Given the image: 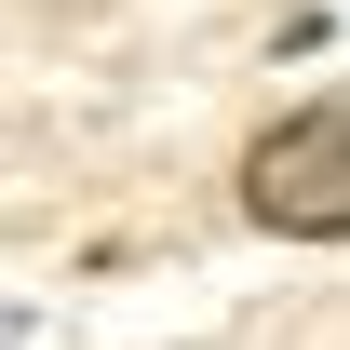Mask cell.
Segmentation results:
<instances>
[{
	"mask_svg": "<svg viewBox=\"0 0 350 350\" xmlns=\"http://www.w3.org/2000/svg\"><path fill=\"white\" fill-rule=\"evenodd\" d=\"M243 216L269 243H350V81L283 108V122L243 148Z\"/></svg>",
	"mask_w": 350,
	"mask_h": 350,
	"instance_id": "1",
	"label": "cell"
}]
</instances>
